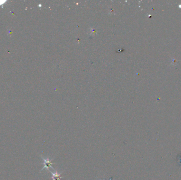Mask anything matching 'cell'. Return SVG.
Instances as JSON below:
<instances>
[{
    "label": "cell",
    "instance_id": "cell-1",
    "mask_svg": "<svg viewBox=\"0 0 181 180\" xmlns=\"http://www.w3.org/2000/svg\"><path fill=\"white\" fill-rule=\"evenodd\" d=\"M41 158L43 159V168L41 170V171L42 170H43L44 168H47V170H49V168H52L54 170H55V169L52 167V164H55L54 163H52V160H50L49 158H47V159H45V158H43V156H41Z\"/></svg>",
    "mask_w": 181,
    "mask_h": 180
},
{
    "label": "cell",
    "instance_id": "cell-2",
    "mask_svg": "<svg viewBox=\"0 0 181 180\" xmlns=\"http://www.w3.org/2000/svg\"><path fill=\"white\" fill-rule=\"evenodd\" d=\"M49 171H50V172L51 173V174H52V180H61V179L63 178V177H61V173H59L57 172H56L55 173H53L52 171H50V170H49Z\"/></svg>",
    "mask_w": 181,
    "mask_h": 180
}]
</instances>
